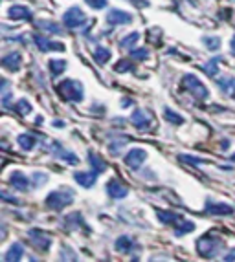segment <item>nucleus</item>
Instances as JSON below:
<instances>
[{
    "mask_svg": "<svg viewBox=\"0 0 235 262\" xmlns=\"http://www.w3.org/2000/svg\"><path fill=\"white\" fill-rule=\"evenodd\" d=\"M222 249H224V241H222L221 236H215L213 233H208V235L201 236L197 241V251L204 258L219 257L222 253Z\"/></svg>",
    "mask_w": 235,
    "mask_h": 262,
    "instance_id": "1",
    "label": "nucleus"
},
{
    "mask_svg": "<svg viewBox=\"0 0 235 262\" xmlns=\"http://www.w3.org/2000/svg\"><path fill=\"white\" fill-rule=\"evenodd\" d=\"M57 92L61 94L63 99L72 101V103H81L85 97V88L77 79H63L57 84Z\"/></svg>",
    "mask_w": 235,
    "mask_h": 262,
    "instance_id": "2",
    "label": "nucleus"
},
{
    "mask_svg": "<svg viewBox=\"0 0 235 262\" xmlns=\"http://www.w3.org/2000/svg\"><path fill=\"white\" fill-rule=\"evenodd\" d=\"M74 196H75V192L72 191V189H68V187L57 189V191H52L48 196H46L44 206L52 211H61L74 202Z\"/></svg>",
    "mask_w": 235,
    "mask_h": 262,
    "instance_id": "3",
    "label": "nucleus"
},
{
    "mask_svg": "<svg viewBox=\"0 0 235 262\" xmlns=\"http://www.w3.org/2000/svg\"><path fill=\"white\" fill-rule=\"evenodd\" d=\"M182 88L186 90V92L191 94L195 99H208L209 97V90L206 84H202V81L199 77H195V75L191 74H186L182 79Z\"/></svg>",
    "mask_w": 235,
    "mask_h": 262,
    "instance_id": "4",
    "label": "nucleus"
},
{
    "mask_svg": "<svg viewBox=\"0 0 235 262\" xmlns=\"http://www.w3.org/2000/svg\"><path fill=\"white\" fill-rule=\"evenodd\" d=\"M63 24H65L68 30H77V28L87 24V15L83 13V9L79 8V6H72V8L66 9L65 15H63Z\"/></svg>",
    "mask_w": 235,
    "mask_h": 262,
    "instance_id": "5",
    "label": "nucleus"
},
{
    "mask_svg": "<svg viewBox=\"0 0 235 262\" xmlns=\"http://www.w3.org/2000/svg\"><path fill=\"white\" fill-rule=\"evenodd\" d=\"M147 160V150L142 149V147H132L129 152L125 154V163L129 169L138 170L140 167L144 165V162Z\"/></svg>",
    "mask_w": 235,
    "mask_h": 262,
    "instance_id": "6",
    "label": "nucleus"
},
{
    "mask_svg": "<svg viewBox=\"0 0 235 262\" xmlns=\"http://www.w3.org/2000/svg\"><path fill=\"white\" fill-rule=\"evenodd\" d=\"M28 236H30V242L39 249V251H48L50 246H52V236L46 235L41 229H30L28 231Z\"/></svg>",
    "mask_w": 235,
    "mask_h": 262,
    "instance_id": "7",
    "label": "nucleus"
},
{
    "mask_svg": "<svg viewBox=\"0 0 235 262\" xmlns=\"http://www.w3.org/2000/svg\"><path fill=\"white\" fill-rule=\"evenodd\" d=\"M235 207L230 204H221V202H215L213 198H208L206 200V213L215 214V216H230L233 214Z\"/></svg>",
    "mask_w": 235,
    "mask_h": 262,
    "instance_id": "8",
    "label": "nucleus"
},
{
    "mask_svg": "<svg viewBox=\"0 0 235 262\" xmlns=\"http://www.w3.org/2000/svg\"><path fill=\"white\" fill-rule=\"evenodd\" d=\"M114 248L123 255H132V251H134V253H138L140 251L138 242H136L132 236H127V235L118 236L116 242H114Z\"/></svg>",
    "mask_w": 235,
    "mask_h": 262,
    "instance_id": "9",
    "label": "nucleus"
},
{
    "mask_svg": "<svg viewBox=\"0 0 235 262\" xmlns=\"http://www.w3.org/2000/svg\"><path fill=\"white\" fill-rule=\"evenodd\" d=\"M131 123L138 128V130H142V132L149 130V127H151V123H152V116L147 112V110L136 108L131 116Z\"/></svg>",
    "mask_w": 235,
    "mask_h": 262,
    "instance_id": "10",
    "label": "nucleus"
},
{
    "mask_svg": "<svg viewBox=\"0 0 235 262\" xmlns=\"http://www.w3.org/2000/svg\"><path fill=\"white\" fill-rule=\"evenodd\" d=\"M33 42L37 44V48H39L41 52H65V44L50 40L48 37L39 35V33L33 35Z\"/></svg>",
    "mask_w": 235,
    "mask_h": 262,
    "instance_id": "11",
    "label": "nucleus"
},
{
    "mask_svg": "<svg viewBox=\"0 0 235 262\" xmlns=\"http://www.w3.org/2000/svg\"><path fill=\"white\" fill-rule=\"evenodd\" d=\"M107 22L112 24V26H122V24H131L132 22V15L123 11V9H110L109 13H107Z\"/></svg>",
    "mask_w": 235,
    "mask_h": 262,
    "instance_id": "12",
    "label": "nucleus"
},
{
    "mask_svg": "<svg viewBox=\"0 0 235 262\" xmlns=\"http://www.w3.org/2000/svg\"><path fill=\"white\" fill-rule=\"evenodd\" d=\"M97 170H77V172H74V180L77 182L81 187H94V184H96L97 180Z\"/></svg>",
    "mask_w": 235,
    "mask_h": 262,
    "instance_id": "13",
    "label": "nucleus"
},
{
    "mask_svg": "<svg viewBox=\"0 0 235 262\" xmlns=\"http://www.w3.org/2000/svg\"><path fill=\"white\" fill-rule=\"evenodd\" d=\"M107 194L114 200H123V198L129 194V189L122 184V182H118V180H110L109 184H107Z\"/></svg>",
    "mask_w": 235,
    "mask_h": 262,
    "instance_id": "14",
    "label": "nucleus"
},
{
    "mask_svg": "<svg viewBox=\"0 0 235 262\" xmlns=\"http://www.w3.org/2000/svg\"><path fill=\"white\" fill-rule=\"evenodd\" d=\"M9 184H11V187H13V189L24 192V191H28V189H30L31 182H30V178L24 174V172H21V170H15L13 174L9 176Z\"/></svg>",
    "mask_w": 235,
    "mask_h": 262,
    "instance_id": "15",
    "label": "nucleus"
},
{
    "mask_svg": "<svg viewBox=\"0 0 235 262\" xmlns=\"http://www.w3.org/2000/svg\"><path fill=\"white\" fill-rule=\"evenodd\" d=\"M8 17L13 18V20H31L33 18V13H31V9L26 8V6H11L8 9Z\"/></svg>",
    "mask_w": 235,
    "mask_h": 262,
    "instance_id": "16",
    "label": "nucleus"
},
{
    "mask_svg": "<svg viewBox=\"0 0 235 262\" xmlns=\"http://www.w3.org/2000/svg\"><path fill=\"white\" fill-rule=\"evenodd\" d=\"M131 141V138L129 136H110L109 138V152L112 154V156H118V154L122 152L123 147H125L127 143Z\"/></svg>",
    "mask_w": 235,
    "mask_h": 262,
    "instance_id": "17",
    "label": "nucleus"
},
{
    "mask_svg": "<svg viewBox=\"0 0 235 262\" xmlns=\"http://www.w3.org/2000/svg\"><path fill=\"white\" fill-rule=\"evenodd\" d=\"M22 64V55L18 52H11L2 57V66L9 72H17Z\"/></svg>",
    "mask_w": 235,
    "mask_h": 262,
    "instance_id": "18",
    "label": "nucleus"
},
{
    "mask_svg": "<svg viewBox=\"0 0 235 262\" xmlns=\"http://www.w3.org/2000/svg\"><path fill=\"white\" fill-rule=\"evenodd\" d=\"M35 26L43 30L44 33H50V35H63L65 33L61 24H57L53 20H35Z\"/></svg>",
    "mask_w": 235,
    "mask_h": 262,
    "instance_id": "19",
    "label": "nucleus"
},
{
    "mask_svg": "<svg viewBox=\"0 0 235 262\" xmlns=\"http://www.w3.org/2000/svg\"><path fill=\"white\" fill-rule=\"evenodd\" d=\"M156 216L164 226H177V224L182 220V216H180L179 213H174V211H166V209H158Z\"/></svg>",
    "mask_w": 235,
    "mask_h": 262,
    "instance_id": "20",
    "label": "nucleus"
},
{
    "mask_svg": "<svg viewBox=\"0 0 235 262\" xmlns=\"http://www.w3.org/2000/svg\"><path fill=\"white\" fill-rule=\"evenodd\" d=\"M217 86L221 88V90L226 94V96H230V97L235 96V77H230V75L219 77L217 79Z\"/></svg>",
    "mask_w": 235,
    "mask_h": 262,
    "instance_id": "21",
    "label": "nucleus"
},
{
    "mask_svg": "<svg viewBox=\"0 0 235 262\" xmlns=\"http://www.w3.org/2000/svg\"><path fill=\"white\" fill-rule=\"evenodd\" d=\"M87 160H88V163H90L92 169L97 170V172H105V170H107V162H105L97 152H94V150H88Z\"/></svg>",
    "mask_w": 235,
    "mask_h": 262,
    "instance_id": "22",
    "label": "nucleus"
},
{
    "mask_svg": "<svg viewBox=\"0 0 235 262\" xmlns=\"http://www.w3.org/2000/svg\"><path fill=\"white\" fill-rule=\"evenodd\" d=\"M22 255H24V246L21 242H15V244L9 246V249L4 253V260L11 262V260H21Z\"/></svg>",
    "mask_w": 235,
    "mask_h": 262,
    "instance_id": "23",
    "label": "nucleus"
},
{
    "mask_svg": "<svg viewBox=\"0 0 235 262\" xmlns=\"http://www.w3.org/2000/svg\"><path fill=\"white\" fill-rule=\"evenodd\" d=\"M17 143H18V147H21L22 150H31L37 145V138H35L33 134H28V132H24V134H21L17 138Z\"/></svg>",
    "mask_w": 235,
    "mask_h": 262,
    "instance_id": "24",
    "label": "nucleus"
},
{
    "mask_svg": "<svg viewBox=\"0 0 235 262\" xmlns=\"http://www.w3.org/2000/svg\"><path fill=\"white\" fill-rule=\"evenodd\" d=\"M92 57H94V61L97 64H105V62L110 61V57H112V52L109 48H103V46H97L94 52H92Z\"/></svg>",
    "mask_w": 235,
    "mask_h": 262,
    "instance_id": "25",
    "label": "nucleus"
},
{
    "mask_svg": "<svg viewBox=\"0 0 235 262\" xmlns=\"http://www.w3.org/2000/svg\"><path fill=\"white\" fill-rule=\"evenodd\" d=\"M65 226H66V229H77V227L85 226L81 213H70L65 219Z\"/></svg>",
    "mask_w": 235,
    "mask_h": 262,
    "instance_id": "26",
    "label": "nucleus"
},
{
    "mask_svg": "<svg viewBox=\"0 0 235 262\" xmlns=\"http://www.w3.org/2000/svg\"><path fill=\"white\" fill-rule=\"evenodd\" d=\"M138 40H140V33L138 31H132V33L123 37L118 44H120V48H123V50H132V46H134Z\"/></svg>",
    "mask_w": 235,
    "mask_h": 262,
    "instance_id": "27",
    "label": "nucleus"
},
{
    "mask_svg": "<svg viewBox=\"0 0 235 262\" xmlns=\"http://www.w3.org/2000/svg\"><path fill=\"white\" fill-rule=\"evenodd\" d=\"M48 68H50V72H52V75L53 77H59L61 74H65V70H66V61H59V59H52V61L48 62Z\"/></svg>",
    "mask_w": 235,
    "mask_h": 262,
    "instance_id": "28",
    "label": "nucleus"
},
{
    "mask_svg": "<svg viewBox=\"0 0 235 262\" xmlns=\"http://www.w3.org/2000/svg\"><path fill=\"white\" fill-rule=\"evenodd\" d=\"M195 229V222H189V220H180L177 226H174V235L177 236H182V235H186V233H189V231H193Z\"/></svg>",
    "mask_w": 235,
    "mask_h": 262,
    "instance_id": "29",
    "label": "nucleus"
},
{
    "mask_svg": "<svg viewBox=\"0 0 235 262\" xmlns=\"http://www.w3.org/2000/svg\"><path fill=\"white\" fill-rule=\"evenodd\" d=\"M219 59H213V61H208V62H204V64H201L199 68H201L202 72H204L208 77H215V75L219 74Z\"/></svg>",
    "mask_w": 235,
    "mask_h": 262,
    "instance_id": "30",
    "label": "nucleus"
},
{
    "mask_svg": "<svg viewBox=\"0 0 235 262\" xmlns=\"http://www.w3.org/2000/svg\"><path fill=\"white\" fill-rule=\"evenodd\" d=\"M202 42L206 44V48H208L209 52H217V50L221 48V37L206 35V37H202Z\"/></svg>",
    "mask_w": 235,
    "mask_h": 262,
    "instance_id": "31",
    "label": "nucleus"
},
{
    "mask_svg": "<svg viewBox=\"0 0 235 262\" xmlns=\"http://www.w3.org/2000/svg\"><path fill=\"white\" fill-rule=\"evenodd\" d=\"M131 70H134V64L129 59H122V61H118L116 66H114V72H118V74H127V72Z\"/></svg>",
    "mask_w": 235,
    "mask_h": 262,
    "instance_id": "32",
    "label": "nucleus"
},
{
    "mask_svg": "<svg viewBox=\"0 0 235 262\" xmlns=\"http://www.w3.org/2000/svg\"><path fill=\"white\" fill-rule=\"evenodd\" d=\"M164 118L167 119L169 123H173V125H182L184 123V118L180 116V114H177V112H173L171 108H164Z\"/></svg>",
    "mask_w": 235,
    "mask_h": 262,
    "instance_id": "33",
    "label": "nucleus"
},
{
    "mask_svg": "<svg viewBox=\"0 0 235 262\" xmlns=\"http://www.w3.org/2000/svg\"><path fill=\"white\" fill-rule=\"evenodd\" d=\"M13 110L17 114H21V116H26V114H30L31 112V105H30V101L28 99H21V101H17L13 105Z\"/></svg>",
    "mask_w": 235,
    "mask_h": 262,
    "instance_id": "34",
    "label": "nucleus"
},
{
    "mask_svg": "<svg viewBox=\"0 0 235 262\" xmlns=\"http://www.w3.org/2000/svg\"><path fill=\"white\" fill-rule=\"evenodd\" d=\"M179 160H180V162H184V163H189V165H193V167H197V165H202V163H206V160H204V158L189 156V154H180V156H179Z\"/></svg>",
    "mask_w": 235,
    "mask_h": 262,
    "instance_id": "35",
    "label": "nucleus"
},
{
    "mask_svg": "<svg viewBox=\"0 0 235 262\" xmlns=\"http://www.w3.org/2000/svg\"><path fill=\"white\" fill-rule=\"evenodd\" d=\"M129 52H131V59H134V61H145L149 57L147 48H134V50H129Z\"/></svg>",
    "mask_w": 235,
    "mask_h": 262,
    "instance_id": "36",
    "label": "nucleus"
},
{
    "mask_svg": "<svg viewBox=\"0 0 235 262\" xmlns=\"http://www.w3.org/2000/svg\"><path fill=\"white\" fill-rule=\"evenodd\" d=\"M59 258H61V260H77V255H75L74 249H70L65 246V248L59 251Z\"/></svg>",
    "mask_w": 235,
    "mask_h": 262,
    "instance_id": "37",
    "label": "nucleus"
},
{
    "mask_svg": "<svg viewBox=\"0 0 235 262\" xmlns=\"http://www.w3.org/2000/svg\"><path fill=\"white\" fill-rule=\"evenodd\" d=\"M85 2H87L92 9H105L107 6H109L107 0H85Z\"/></svg>",
    "mask_w": 235,
    "mask_h": 262,
    "instance_id": "38",
    "label": "nucleus"
},
{
    "mask_svg": "<svg viewBox=\"0 0 235 262\" xmlns=\"http://www.w3.org/2000/svg\"><path fill=\"white\" fill-rule=\"evenodd\" d=\"M33 180H37L35 182V185L39 187V185H43V184H46V180H48V174H43V172H35L33 176H31Z\"/></svg>",
    "mask_w": 235,
    "mask_h": 262,
    "instance_id": "39",
    "label": "nucleus"
},
{
    "mask_svg": "<svg viewBox=\"0 0 235 262\" xmlns=\"http://www.w3.org/2000/svg\"><path fill=\"white\" fill-rule=\"evenodd\" d=\"M0 196H2V200H4V202H8V204H18L17 198L11 196L8 191H2V192H0Z\"/></svg>",
    "mask_w": 235,
    "mask_h": 262,
    "instance_id": "40",
    "label": "nucleus"
},
{
    "mask_svg": "<svg viewBox=\"0 0 235 262\" xmlns=\"http://www.w3.org/2000/svg\"><path fill=\"white\" fill-rule=\"evenodd\" d=\"M129 2H131V4H134L136 8H147V6H149L147 0H129Z\"/></svg>",
    "mask_w": 235,
    "mask_h": 262,
    "instance_id": "41",
    "label": "nucleus"
},
{
    "mask_svg": "<svg viewBox=\"0 0 235 262\" xmlns=\"http://www.w3.org/2000/svg\"><path fill=\"white\" fill-rule=\"evenodd\" d=\"M224 260L226 262H230V260H235V249H230V251H228V255H224Z\"/></svg>",
    "mask_w": 235,
    "mask_h": 262,
    "instance_id": "42",
    "label": "nucleus"
},
{
    "mask_svg": "<svg viewBox=\"0 0 235 262\" xmlns=\"http://www.w3.org/2000/svg\"><path fill=\"white\" fill-rule=\"evenodd\" d=\"M52 125H53L55 128H57V127H61V128H63V127H65V121H61V119H55V121H53Z\"/></svg>",
    "mask_w": 235,
    "mask_h": 262,
    "instance_id": "43",
    "label": "nucleus"
},
{
    "mask_svg": "<svg viewBox=\"0 0 235 262\" xmlns=\"http://www.w3.org/2000/svg\"><path fill=\"white\" fill-rule=\"evenodd\" d=\"M129 105H132V101L131 99H123V106H129Z\"/></svg>",
    "mask_w": 235,
    "mask_h": 262,
    "instance_id": "44",
    "label": "nucleus"
},
{
    "mask_svg": "<svg viewBox=\"0 0 235 262\" xmlns=\"http://www.w3.org/2000/svg\"><path fill=\"white\" fill-rule=\"evenodd\" d=\"M231 53H233V55H235V37H233V39H231Z\"/></svg>",
    "mask_w": 235,
    "mask_h": 262,
    "instance_id": "45",
    "label": "nucleus"
},
{
    "mask_svg": "<svg viewBox=\"0 0 235 262\" xmlns=\"http://www.w3.org/2000/svg\"><path fill=\"white\" fill-rule=\"evenodd\" d=\"M231 162H235V152H233V154H231Z\"/></svg>",
    "mask_w": 235,
    "mask_h": 262,
    "instance_id": "46",
    "label": "nucleus"
}]
</instances>
